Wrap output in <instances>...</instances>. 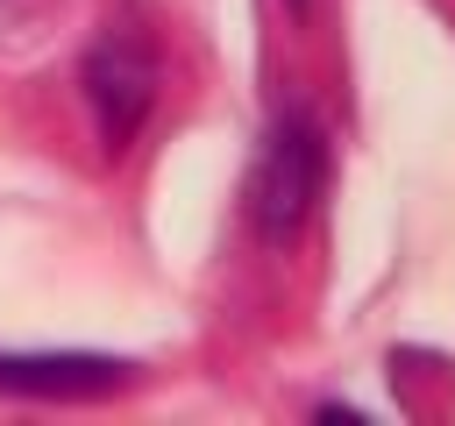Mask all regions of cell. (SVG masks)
Wrapping results in <instances>:
<instances>
[{
  "label": "cell",
  "mask_w": 455,
  "mask_h": 426,
  "mask_svg": "<svg viewBox=\"0 0 455 426\" xmlns=\"http://www.w3.org/2000/svg\"><path fill=\"white\" fill-rule=\"evenodd\" d=\"M320 185H327V135L306 114L270 121V135H263V149L249 163V220H256V234L263 241H291L306 227Z\"/></svg>",
  "instance_id": "cell-1"
},
{
  "label": "cell",
  "mask_w": 455,
  "mask_h": 426,
  "mask_svg": "<svg viewBox=\"0 0 455 426\" xmlns=\"http://www.w3.org/2000/svg\"><path fill=\"white\" fill-rule=\"evenodd\" d=\"M85 99H92V121H100L107 149H121L142 128L149 99H156V57H149V43L135 28H107L92 43V57H85Z\"/></svg>",
  "instance_id": "cell-2"
},
{
  "label": "cell",
  "mask_w": 455,
  "mask_h": 426,
  "mask_svg": "<svg viewBox=\"0 0 455 426\" xmlns=\"http://www.w3.org/2000/svg\"><path fill=\"white\" fill-rule=\"evenodd\" d=\"M128 383V362L107 355H0V390H28V398H92Z\"/></svg>",
  "instance_id": "cell-3"
}]
</instances>
